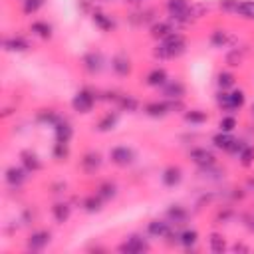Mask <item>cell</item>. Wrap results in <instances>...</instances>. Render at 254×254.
Instances as JSON below:
<instances>
[{"label": "cell", "instance_id": "obj_34", "mask_svg": "<svg viewBox=\"0 0 254 254\" xmlns=\"http://www.w3.org/2000/svg\"><path fill=\"white\" fill-rule=\"evenodd\" d=\"M228 101H230V113H234V111H240L244 105H246V91L244 89H236V87H232L230 91H228Z\"/></svg>", "mask_w": 254, "mask_h": 254}, {"label": "cell", "instance_id": "obj_14", "mask_svg": "<svg viewBox=\"0 0 254 254\" xmlns=\"http://www.w3.org/2000/svg\"><path fill=\"white\" fill-rule=\"evenodd\" d=\"M173 32H177V26L167 18V20H155L151 26H149V36L157 42L165 40L167 36H171Z\"/></svg>", "mask_w": 254, "mask_h": 254}, {"label": "cell", "instance_id": "obj_22", "mask_svg": "<svg viewBox=\"0 0 254 254\" xmlns=\"http://www.w3.org/2000/svg\"><path fill=\"white\" fill-rule=\"evenodd\" d=\"M20 165H24L32 175L38 173V171H42V167H44L42 159H40L38 153L32 151V149H24V151H20Z\"/></svg>", "mask_w": 254, "mask_h": 254}, {"label": "cell", "instance_id": "obj_51", "mask_svg": "<svg viewBox=\"0 0 254 254\" xmlns=\"http://www.w3.org/2000/svg\"><path fill=\"white\" fill-rule=\"evenodd\" d=\"M252 115H254V103H252Z\"/></svg>", "mask_w": 254, "mask_h": 254}, {"label": "cell", "instance_id": "obj_9", "mask_svg": "<svg viewBox=\"0 0 254 254\" xmlns=\"http://www.w3.org/2000/svg\"><path fill=\"white\" fill-rule=\"evenodd\" d=\"M101 165H103V157H101V153L95 151V149L85 151V153L81 155V159H79V167H81V171H83L85 175L97 173V171L101 169Z\"/></svg>", "mask_w": 254, "mask_h": 254}, {"label": "cell", "instance_id": "obj_28", "mask_svg": "<svg viewBox=\"0 0 254 254\" xmlns=\"http://www.w3.org/2000/svg\"><path fill=\"white\" fill-rule=\"evenodd\" d=\"M234 139H236V137H234L232 133L218 131V133H214V135L210 137V143H212V147H214V149L228 153V151H230V147H232V143H234Z\"/></svg>", "mask_w": 254, "mask_h": 254}, {"label": "cell", "instance_id": "obj_48", "mask_svg": "<svg viewBox=\"0 0 254 254\" xmlns=\"http://www.w3.org/2000/svg\"><path fill=\"white\" fill-rule=\"evenodd\" d=\"M125 2H127V4H133V6H141L145 0H125Z\"/></svg>", "mask_w": 254, "mask_h": 254}, {"label": "cell", "instance_id": "obj_44", "mask_svg": "<svg viewBox=\"0 0 254 254\" xmlns=\"http://www.w3.org/2000/svg\"><path fill=\"white\" fill-rule=\"evenodd\" d=\"M214 103H216V107H218L220 111H224V113H230L228 91H224V89H218V91H216V95H214Z\"/></svg>", "mask_w": 254, "mask_h": 254}, {"label": "cell", "instance_id": "obj_12", "mask_svg": "<svg viewBox=\"0 0 254 254\" xmlns=\"http://www.w3.org/2000/svg\"><path fill=\"white\" fill-rule=\"evenodd\" d=\"M157 20V12L153 8H139L135 12H131L127 16V22L133 26V28H141V26H151L153 22Z\"/></svg>", "mask_w": 254, "mask_h": 254}, {"label": "cell", "instance_id": "obj_26", "mask_svg": "<svg viewBox=\"0 0 254 254\" xmlns=\"http://www.w3.org/2000/svg\"><path fill=\"white\" fill-rule=\"evenodd\" d=\"M167 79H169L167 69L157 65V67H153L151 71H147V75H145V85H147V87H155V89H159Z\"/></svg>", "mask_w": 254, "mask_h": 254}, {"label": "cell", "instance_id": "obj_39", "mask_svg": "<svg viewBox=\"0 0 254 254\" xmlns=\"http://www.w3.org/2000/svg\"><path fill=\"white\" fill-rule=\"evenodd\" d=\"M52 159L58 163H65L69 159V143H54L52 147Z\"/></svg>", "mask_w": 254, "mask_h": 254}, {"label": "cell", "instance_id": "obj_2", "mask_svg": "<svg viewBox=\"0 0 254 254\" xmlns=\"http://www.w3.org/2000/svg\"><path fill=\"white\" fill-rule=\"evenodd\" d=\"M99 101V91L93 89L91 85H83L75 91V95L71 97V109L75 113H81V115H87L93 111L95 103Z\"/></svg>", "mask_w": 254, "mask_h": 254}, {"label": "cell", "instance_id": "obj_21", "mask_svg": "<svg viewBox=\"0 0 254 254\" xmlns=\"http://www.w3.org/2000/svg\"><path fill=\"white\" fill-rule=\"evenodd\" d=\"M165 218L173 224V226H185L187 220H189V210L183 206V204H169L167 212H165Z\"/></svg>", "mask_w": 254, "mask_h": 254}, {"label": "cell", "instance_id": "obj_32", "mask_svg": "<svg viewBox=\"0 0 254 254\" xmlns=\"http://www.w3.org/2000/svg\"><path fill=\"white\" fill-rule=\"evenodd\" d=\"M216 87L218 89H224V91H230L232 87H236V75H234V71L220 69L216 73Z\"/></svg>", "mask_w": 254, "mask_h": 254}, {"label": "cell", "instance_id": "obj_13", "mask_svg": "<svg viewBox=\"0 0 254 254\" xmlns=\"http://www.w3.org/2000/svg\"><path fill=\"white\" fill-rule=\"evenodd\" d=\"M50 242H52V232L46 230V228H40V230H34V232L28 236L26 248L32 250V252H40V250H44Z\"/></svg>", "mask_w": 254, "mask_h": 254}, {"label": "cell", "instance_id": "obj_27", "mask_svg": "<svg viewBox=\"0 0 254 254\" xmlns=\"http://www.w3.org/2000/svg\"><path fill=\"white\" fill-rule=\"evenodd\" d=\"M115 107H117L119 111L135 113V111L141 109V103H139V99H137L135 95H131V93H121L119 99H117V103H115Z\"/></svg>", "mask_w": 254, "mask_h": 254}, {"label": "cell", "instance_id": "obj_35", "mask_svg": "<svg viewBox=\"0 0 254 254\" xmlns=\"http://www.w3.org/2000/svg\"><path fill=\"white\" fill-rule=\"evenodd\" d=\"M36 123L38 125H48V127H54L60 119H62V115L58 113V111H54V109H40L38 113H36Z\"/></svg>", "mask_w": 254, "mask_h": 254}, {"label": "cell", "instance_id": "obj_30", "mask_svg": "<svg viewBox=\"0 0 254 254\" xmlns=\"http://www.w3.org/2000/svg\"><path fill=\"white\" fill-rule=\"evenodd\" d=\"M179 244L185 248V250H192L196 244H198V232L194 228H183L179 230Z\"/></svg>", "mask_w": 254, "mask_h": 254}, {"label": "cell", "instance_id": "obj_16", "mask_svg": "<svg viewBox=\"0 0 254 254\" xmlns=\"http://www.w3.org/2000/svg\"><path fill=\"white\" fill-rule=\"evenodd\" d=\"M4 50L6 52H14V54H22V52H28L32 48L30 40L26 36H20V34H14V36H6L4 42H2Z\"/></svg>", "mask_w": 254, "mask_h": 254}, {"label": "cell", "instance_id": "obj_18", "mask_svg": "<svg viewBox=\"0 0 254 254\" xmlns=\"http://www.w3.org/2000/svg\"><path fill=\"white\" fill-rule=\"evenodd\" d=\"M119 109H111V111H105L99 119H97V123H95V131L97 133H109V131H113L115 127H117V123H119Z\"/></svg>", "mask_w": 254, "mask_h": 254}, {"label": "cell", "instance_id": "obj_19", "mask_svg": "<svg viewBox=\"0 0 254 254\" xmlns=\"http://www.w3.org/2000/svg\"><path fill=\"white\" fill-rule=\"evenodd\" d=\"M171 230H173V224L167 218H153L147 222V234L151 238H167Z\"/></svg>", "mask_w": 254, "mask_h": 254}, {"label": "cell", "instance_id": "obj_31", "mask_svg": "<svg viewBox=\"0 0 254 254\" xmlns=\"http://www.w3.org/2000/svg\"><path fill=\"white\" fill-rule=\"evenodd\" d=\"M208 42H210V46H212V48L222 50V48H226V46L232 42V38H230V32H226L224 28H218V30L210 32Z\"/></svg>", "mask_w": 254, "mask_h": 254}, {"label": "cell", "instance_id": "obj_5", "mask_svg": "<svg viewBox=\"0 0 254 254\" xmlns=\"http://www.w3.org/2000/svg\"><path fill=\"white\" fill-rule=\"evenodd\" d=\"M117 250L123 252V254H141V252H149L151 250V244H149V240L143 234H129L117 246Z\"/></svg>", "mask_w": 254, "mask_h": 254}, {"label": "cell", "instance_id": "obj_36", "mask_svg": "<svg viewBox=\"0 0 254 254\" xmlns=\"http://www.w3.org/2000/svg\"><path fill=\"white\" fill-rule=\"evenodd\" d=\"M117 185L113 183V181H101L97 187H95V192L105 200V202H109V200H113L115 196H117Z\"/></svg>", "mask_w": 254, "mask_h": 254}, {"label": "cell", "instance_id": "obj_42", "mask_svg": "<svg viewBox=\"0 0 254 254\" xmlns=\"http://www.w3.org/2000/svg\"><path fill=\"white\" fill-rule=\"evenodd\" d=\"M238 163L242 167H252L254 165V145L252 143H246L244 149L238 153Z\"/></svg>", "mask_w": 254, "mask_h": 254}, {"label": "cell", "instance_id": "obj_6", "mask_svg": "<svg viewBox=\"0 0 254 254\" xmlns=\"http://www.w3.org/2000/svg\"><path fill=\"white\" fill-rule=\"evenodd\" d=\"M159 93L163 99H185L187 95V83L179 77H169L161 87Z\"/></svg>", "mask_w": 254, "mask_h": 254}, {"label": "cell", "instance_id": "obj_29", "mask_svg": "<svg viewBox=\"0 0 254 254\" xmlns=\"http://www.w3.org/2000/svg\"><path fill=\"white\" fill-rule=\"evenodd\" d=\"M103 204H105V200H103L97 192H91V194H87V196L81 198V208H83L85 212H89V214L101 212V210H103Z\"/></svg>", "mask_w": 254, "mask_h": 254}, {"label": "cell", "instance_id": "obj_4", "mask_svg": "<svg viewBox=\"0 0 254 254\" xmlns=\"http://www.w3.org/2000/svg\"><path fill=\"white\" fill-rule=\"evenodd\" d=\"M79 65H81V69H83L87 75H97V73H101L103 67H105V58H103V54H101L99 50H89V52H85V54L81 56Z\"/></svg>", "mask_w": 254, "mask_h": 254}, {"label": "cell", "instance_id": "obj_37", "mask_svg": "<svg viewBox=\"0 0 254 254\" xmlns=\"http://www.w3.org/2000/svg\"><path fill=\"white\" fill-rule=\"evenodd\" d=\"M208 248H210V252H214V254H222V252L228 248L226 238H224L220 232H210V234H208Z\"/></svg>", "mask_w": 254, "mask_h": 254}, {"label": "cell", "instance_id": "obj_25", "mask_svg": "<svg viewBox=\"0 0 254 254\" xmlns=\"http://www.w3.org/2000/svg\"><path fill=\"white\" fill-rule=\"evenodd\" d=\"M30 32L40 40H52L54 38V26L48 20H34L30 24Z\"/></svg>", "mask_w": 254, "mask_h": 254}, {"label": "cell", "instance_id": "obj_7", "mask_svg": "<svg viewBox=\"0 0 254 254\" xmlns=\"http://www.w3.org/2000/svg\"><path fill=\"white\" fill-rule=\"evenodd\" d=\"M190 4H192L190 0H165V10L169 14V20L177 26V30H181V20Z\"/></svg>", "mask_w": 254, "mask_h": 254}, {"label": "cell", "instance_id": "obj_17", "mask_svg": "<svg viewBox=\"0 0 254 254\" xmlns=\"http://www.w3.org/2000/svg\"><path fill=\"white\" fill-rule=\"evenodd\" d=\"M161 183H163V187H167V189L179 187V185L183 183V169H181L179 165H169V167H165L163 173H161Z\"/></svg>", "mask_w": 254, "mask_h": 254}, {"label": "cell", "instance_id": "obj_8", "mask_svg": "<svg viewBox=\"0 0 254 254\" xmlns=\"http://www.w3.org/2000/svg\"><path fill=\"white\" fill-rule=\"evenodd\" d=\"M30 175H32V173H30L24 165H10V167L4 171V181H6L8 187H12V189H20V187L28 181Z\"/></svg>", "mask_w": 254, "mask_h": 254}, {"label": "cell", "instance_id": "obj_38", "mask_svg": "<svg viewBox=\"0 0 254 254\" xmlns=\"http://www.w3.org/2000/svg\"><path fill=\"white\" fill-rule=\"evenodd\" d=\"M234 14L242 20H252L254 22V0H238V6H236Z\"/></svg>", "mask_w": 254, "mask_h": 254}, {"label": "cell", "instance_id": "obj_33", "mask_svg": "<svg viewBox=\"0 0 254 254\" xmlns=\"http://www.w3.org/2000/svg\"><path fill=\"white\" fill-rule=\"evenodd\" d=\"M183 119L192 127H200V125H204L208 121V113L202 111V109H187L183 113Z\"/></svg>", "mask_w": 254, "mask_h": 254}, {"label": "cell", "instance_id": "obj_40", "mask_svg": "<svg viewBox=\"0 0 254 254\" xmlns=\"http://www.w3.org/2000/svg\"><path fill=\"white\" fill-rule=\"evenodd\" d=\"M244 56H246V50H244V48H232V50L226 54V65H230V67L242 65Z\"/></svg>", "mask_w": 254, "mask_h": 254}, {"label": "cell", "instance_id": "obj_41", "mask_svg": "<svg viewBox=\"0 0 254 254\" xmlns=\"http://www.w3.org/2000/svg\"><path fill=\"white\" fill-rule=\"evenodd\" d=\"M238 127V119L234 117V113H224L218 121V131H224V133H232L234 129Z\"/></svg>", "mask_w": 254, "mask_h": 254}, {"label": "cell", "instance_id": "obj_49", "mask_svg": "<svg viewBox=\"0 0 254 254\" xmlns=\"http://www.w3.org/2000/svg\"><path fill=\"white\" fill-rule=\"evenodd\" d=\"M250 230H252V232H254V220H252V224H250Z\"/></svg>", "mask_w": 254, "mask_h": 254}, {"label": "cell", "instance_id": "obj_10", "mask_svg": "<svg viewBox=\"0 0 254 254\" xmlns=\"http://www.w3.org/2000/svg\"><path fill=\"white\" fill-rule=\"evenodd\" d=\"M111 71H113V75H117V77H129L131 75V71H133V64H131V58L127 56V54H123V52H119V54H115L113 58H111Z\"/></svg>", "mask_w": 254, "mask_h": 254}, {"label": "cell", "instance_id": "obj_50", "mask_svg": "<svg viewBox=\"0 0 254 254\" xmlns=\"http://www.w3.org/2000/svg\"><path fill=\"white\" fill-rule=\"evenodd\" d=\"M103 2H115V0H103Z\"/></svg>", "mask_w": 254, "mask_h": 254}, {"label": "cell", "instance_id": "obj_46", "mask_svg": "<svg viewBox=\"0 0 254 254\" xmlns=\"http://www.w3.org/2000/svg\"><path fill=\"white\" fill-rule=\"evenodd\" d=\"M238 6V0H218V8L226 14H234Z\"/></svg>", "mask_w": 254, "mask_h": 254}, {"label": "cell", "instance_id": "obj_24", "mask_svg": "<svg viewBox=\"0 0 254 254\" xmlns=\"http://www.w3.org/2000/svg\"><path fill=\"white\" fill-rule=\"evenodd\" d=\"M50 212H52V216H54V220H56L58 224H64V222H67V218L71 216V204H69L67 200H56V202L52 204Z\"/></svg>", "mask_w": 254, "mask_h": 254}, {"label": "cell", "instance_id": "obj_23", "mask_svg": "<svg viewBox=\"0 0 254 254\" xmlns=\"http://www.w3.org/2000/svg\"><path fill=\"white\" fill-rule=\"evenodd\" d=\"M54 139H56L58 143H69V141L73 139V127H71V123H69L65 117H62V119L54 125Z\"/></svg>", "mask_w": 254, "mask_h": 254}, {"label": "cell", "instance_id": "obj_45", "mask_svg": "<svg viewBox=\"0 0 254 254\" xmlns=\"http://www.w3.org/2000/svg\"><path fill=\"white\" fill-rule=\"evenodd\" d=\"M234 218V210L232 208H228V206H222L218 212H216V220L222 224V222H228V220H232Z\"/></svg>", "mask_w": 254, "mask_h": 254}, {"label": "cell", "instance_id": "obj_47", "mask_svg": "<svg viewBox=\"0 0 254 254\" xmlns=\"http://www.w3.org/2000/svg\"><path fill=\"white\" fill-rule=\"evenodd\" d=\"M232 250H234V252H250V248H248V246H244V244H234V246H232Z\"/></svg>", "mask_w": 254, "mask_h": 254}, {"label": "cell", "instance_id": "obj_11", "mask_svg": "<svg viewBox=\"0 0 254 254\" xmlns=\"http://www.w3.org/2000/svg\"><path fill=\"white\" fill-rule=\"evenodd\" d=\"M143 113L147 117H153V119H163L171 113V107H169V101L167 99H153V101H147L141 105Z\"/></svg>", "mask_w": 254, "mask_h": 254}, {"label": "cell", "instance_id": "obj_43", "mask_svg": "<svg viewBox=\"0 0 254 254\" xmlns=\"http://www.w3.org/2000/svg\"><path fill=\"white\" fill-rule=\"evenodd\" d=\"M48 0H22V14L26 16H32L36 12H40L44 6H46Z\"/></svg>", "mask_w": 254, "mask_h": 254}, {"label": "cell", "instance_id": "obj_3", "mask_svg": "<svg viewBox=\"0 0 254 254\" xmlns=\"http://www.w3.org/2000/svg\"><path fill=\"white\" fill-rule=\"evenodd\" d=\"M135 161H137V153L129 145H115L109 149V163L119 167V169L131 167Z\"/></svg>", "mask_w": 254, "mask_h": 254}, {"label": "cell", "instance_id": "obj_20", "mask_svg": "<svg viewBox=\"0 0 254 254\" xmlns=\"http://www.w3.org/2000/svg\"><path fill=\"white\" fill-rule=\"evenodd\" d=\"M91 22H93V26L97 28V30H101L103 34H109V32H113L115 28H117V24H115V20L109 16V14H105V12H101V10H93L91 14Z\"/></svg>", "mask_w": 254, "mask_h": 254}, {"label": "cell", "instance_id": "obj_1", "mask_svg": "<svg viewBox=\"0 0 254 254\" xmlns=\"http://www.w3.org/2000/svg\"><path fill=\"white\" fill-rule=\"evenodd\" d=\"M187 46H189L187 36L181 30H177L171 36H167L165 40L157 42V48L153 50V56L157 60H177V58L187 54Z\"/></svg>", "mask_w": 254, "mask_h": 254}, {"label": "cell", "instance_id": "obj_15", "mask_svg": "<svg viewBox=\"0 0 254 254\" xmlns=\"http://www.w3.org/2000/svg\"><path fill=\"white\" fill-rule=\"evenodd\" d=\"M189 157L190 161L196 165V167H210V165H216V155L206 149V147H192L189 151Z\"/></svg>", "mask_w": 254, "mask_h": 254}]
</instances>
